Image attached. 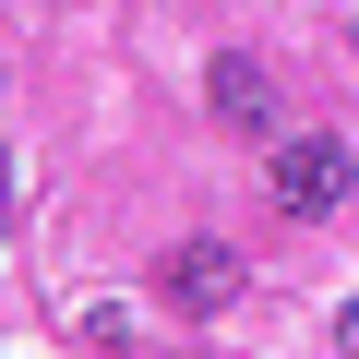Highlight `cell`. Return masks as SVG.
Returning <instances> with one entry per match:
<instances>
[{"instance_id":"obj_3","label":"cell","mask_w":359,"mask_h":359,"mask_svg":"<svg viewBox=\"0 0 359 359\" xmlns=\"http://www.w3.org/2000/svg\"><path fill=\"white\" fill-rule=\"evenodd\" d=\"M216 108H228L240 132H264V120H276V84H264V60H252V48H228V60H216Z\"/></svg>"},{"instance_id":"obj_2","label":"cell","mask_w":359,"mask_h":359,"mask_svg":"<svg viewBox=\"0 0 359 359\" xmlns=\"http://www.w3.org/2000/svg\"><path fill=\"white\" fill-rule=\"evenodd\" d=\"M168 299L192 311V323L228 311V299H240V252H228V240H180V252H168Z\"/></svg>"},{"instance_id":"obj_4","label":"cell","mask_w":359,"mask_h":359,"mask_svg":"<svg viewBox=\"0 0 359 359\" xmlns=\"http://www.w3.org/2000/svg\"><path fill=\"white\" fill-rule=\"evenodd\" d=\"M335 347H347V359H359V311H335Z\"/></svg>"},{"instance_id":"obj_1","label":"cell","mask_w":359,"mask_h":359,"mask_svg":"<svg viewBox=\"0 0 359 359\" xmlns=\"http://www.w3.org/2000/svg\"><path fill=\"white\" fill-rule=\"evenodd\" d=\"M264 204H276V216H299V228H311V216H335V204H347V144H335V132L276 144V156H264Z\"/></svg>"}]
</instances>
